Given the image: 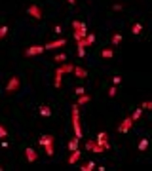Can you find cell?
<instances>
[{
  "label": "cell",
  "mask_w": 152,
  "mask_h": 171,
  "mask_svg": "<svg viewBox=\"0 0 152 171\" xmlns=\"http://www.w3.org/2000/svg\"><path fill=\"white\" fill-rule=\"evenodd\" d=\"M72 70H74V65H72V63H63L61 67H57L53 86H55V87H61V80H63V76H65L67 72H72Z\"/></svg>",
  "instance_id": "cell-1"
},
{
  "label": "cell",
  "mask_w": 152,
  "mask_h": 171,
  "mask_svg": "<svg viewBox=\"0 0 152 171\" xmlns=\"http://www.w3.org/2000/svg\"><path fill=\"white\" fill-rule=\"evenodd\" d=\"M72 129H74V137L82 139V124H80V110H78V105L72 107Z\"/></svg>",
  "instance_id": "cell-2"
},
{
  "label": "cell",
  "mask_w": 152,
  "mask_h": 171,
  "mask_svg": "<svg viewBox=\"0 0 152 171\" xmlns=\"http://www.w3.org/2000/svg\"><path fill=\"white\" fill-rule=\"evenodd\" d=\"M40 144L46 148V154H48V156H53V137L51 135L40 137Z\"/></svg>",
  "instance_id": "cell-3"
},
{
  "label": "cell",
  "mask_w": 152,
  "mask_h": 171,
  "mask_svg": "<svg viewBox=\"0 0 152 171\" xmlns=\"http://www.w3.org/2000/svg\"><path fill=\"white\" fill-rule=\"evenodd\" d=\"M19 87H21V80L17 78V76H12L10 82L6 84V93H15Z\"/></svg>",
  "instance_id": "cell-4"
},
{
  "label": "cell",
  "mask_w": 152,
  "mask_h": 171,
  "mask_svg": "<svg viewBox=\"0 0 152 171\" xmlns=\"http://www.w3.org/2000/svg\"><path fill=\"white\" fill-rule=\"evenodd\" d=\"M107 137H108V135H107L105 131H99V133H97V137H95V143H97V144H101L105 150L110 148V143H108V139H107Z\"/></svg>",
  "instance_id": "cell-5"
},
{
  "label": "cell",
  "mask_w": 152,
  "mask_h": 171,
  "mask_svg": "<svg viewBox=\"0 0 152 171\" xmlns=\"http://www.w3.org/2000/svg\"><path fill=\"white\" fill-rule=\"evenodd\" d=\"M27 15H30L33 19H42V10H40V6L30 4V6L27 8Z\"/></svg>",
  "instance_id": "cell-6"
},
{
  "label": "cell",
  "mask_w": 152,
  "mask_h": 171,
  "mask_svg": "<svg viewBox=\"0 0 152 171\" xmlns=\"http://www.w3.org/2000/svg\"><path fill=\"white\" fill-rule=\"evenodd\" d=\"M46 48L44 46H30V48L25 50V55L27 57H34V55H40V53H44Z\"/></svg>",
  "instance_id": "cell-7"
},
{
  "label": "cell",
  "mask_w": 152,
  "mask_h": 171,
  "mask_svg": "<svg viewBox=\"0 0 152 171\" xmlns=\"http://www.w3.org/2000/svg\"><path fill=\"white\" fill-rule=\"evenodd\" d=\"M86 150H90V152H95V154H103V152H107L101 144H97L95 141H87L86 143Z\"/></svg>",
  "instance_id": "cell-8"
},
{
  "label": "cell",
  "mask_w": 152,
  "mask_h": 171,
  "mask_svg": "<svg viewBox=\"0 0 152 171\" xmlns=\"http://www.w3.org/2000/svg\"><path fill=\"white\" fill-rule=\"evenodd\" d=\"M63 46H67V40L59 38V40H53V42H48L44 48H46V51H48V50H59V48H63Z\"/></svg>",
  "instance_id": "cell-9"
},
{
  "label": "cell",
  "mask_w": 152,
  "mask_h": 171,
  "mask_svg": "<svg viewBox=\"0 0 152 171\" xmlns=\"http://www.w3.org/2000/svg\"><path fill=\"white\" fill-rule=\"evenodd\" d=\"M131 126H133V118L129 116V118H125V120L118 126V131H120V133H128L129 129H131Z\"/></svg>",
  "instance_id": "cell-10"
},
{
  "label": "cell",
  "mask_w": 152,
  "mask_h": 171,
  "mask_svg": "<svg viewBox=\"0 0 152 171\" xmlns=\"http://www.w3.org/2000/svg\"><path fill=\"white\" fill-rule=\"evenodd\" d=\"M25 158H27V162L29 164H34L36 162V160H38V152H36V150L34 148H25Z\"/></svg>",
  "instance_id": "cell-11"
},
{
  "label": "cell",
  "mask_w": 152,
  "mask_h": 171,
  "mask_svg": "<svg viewBox=\"0 0 152 171\" xmlns=\"http://www.w3.org/2000/svg\"><path fill=\"white\" fill-rule=\"evenodd\" d=\"M72 72H74V76H76V78H80V80H84L87 76V70L82 69V67H74V70H72Z\"/></svg>",
  "instance_id": "cell-12"
},
{
  "label": "cell",
  "mask_w": 152,
  "mask_h": 171,
  "mask_svg": "<svg viewBox=\"0 0 152 171\" xmlns=\"http://www.w3.org/2000/svg\"><path fill=\"white\" fill-rule=\"evenodd\" d=\"M80 156H82V152H80V150H72V152H70V156H69V164H76L78 162V160H80Z\"/></svg>",
  "instance_id": "cell-13"
},
{
  "label": "cell",
  "mask_w": 152,
  "mask_h": 171,
  "mask_svg": "<svg viewBox=\"0 0 152 171\" xmlns=\"http://www.w3.org/2000/svg\"><path fill=\"white\" fill-rule=\"evenodd\" d=\"M101 57H103V59H112V57H114V50L112 48H105L101 51Z\"/></svg>",
  "instance_id": "cell-14"
},
{
  "label": "cell",
  "mask_w": 152,
  "mask_h": 171,
  "mask_svg": "<svg viewBox=\"0 0 152 171\" xmlns=\"http://www.w3.org/2000/svg\"><path fill=\"white\" fill-rule=\"evenodd\" d=\"M90 101H91V97L84 93V95H78V101H76V105H78V107H82V105H86V103H90Z\"/></svg>",
  "instance_id": "cell-15"
},
{
  "label": "cell",
  "mask_w": 152,
  "mask_h": 171,
  "mask_svg": "<svg viewBox=\"0 0 152 171\" xmlns=\"http://www.w3.org/2000/svg\"><path fill=\"white\" fill-rule=\"evenodd\" d=\"M87 34H90V33H87V29H82V30H74V40H82V38H86Z\"/></svg>",
  "instance_id": "cell-16"
},
{
  "label": "cell",
  "mask_w": 152,
  "mask_h": 171,
  "mask_svg": "<svg viewBox=\"0 0 152 171\" xmlns=\"http://www.w3.org/2000/svg\"><path fill=\"white\" fill-rule=\"evenodd\" d=\"M78 143H80V139H78V137H72L70 141H69V150H70V152L78 148Z\"/></svg>",
  "instance_id": "cell-17"
},
{
  "label": "cell",
  "mask_w": 152,
  "mask_h": 171,
  "mask_svg": "<svg viewBox=\"0 0 152 171\" xmlns=\"http://www.w3.org/2000/svg\"><path fill=\"white\" fill-rule=\"evenodd\" d=\"M137 148H139V152H145V150L148 148V139H146V137H145V139H141V141H139V147H137Z\"/></svg>",
  "instance_id": "cell-18"
},
{
  "label": "cell",
  "mask_w": 152,
  "mask_h": 171,
  "mask_svg": "<svg viewBox=\"0 0 152 171\" xmlns=\"http://www.w3.org/2000/svg\"><path fill=\"white\" fill-rule=\"evenodd\" d=\"M40 116H46V118L51 116V108L46 107V105H42V107H40Z\"/></svg>",
  "instance_id": "cell-19"
},
{
  "label": "cell",
  "mask_w": 152,
  "mask_h": 171,
  "mask_svg": "<svg viewBox=\"0 0 152 171\" xmlns=\"http://www.w3.org/2000/svg\"><path fill=\"white\" fill-rule=\"evenodd\" d=\"M53 61H55V63H59V65H63V63H67V55L65 53H57L53 57Z\"/></svg>",
  "instance_id": "cell-20"
},
{
  "label": "cell",
  "mask_w": 152,
  "mask_h": 171,
  "mask_svg": "<svg viewBox=\"0 0 152 171\" xmlns=\"http://www.w3.org/2000/svg\"><path fill=\"white\" fill-rule=\"evenodd\" d=\"M72 29H74V30H82V29H87V27H86V23L76 21V19H74V21H72Z\"/></svg>",
  "instance_id": "cell-21"
},
{
  "label": "cell",
  "mask_w": 152,
  "mask_h": 171,
  "mask_svg": "<svg viewBox=\"0 0 152 171\" xmlns=\"http://www.w3.org/2000/svg\"><path fill=\"white\" fill-rule=\"evenodd\" d=\"M131 33H133L135 36H137V34H141V33H143V25H141V23H135L133 27H131Z\"/></svg>",
  "instance_id": "cell-22"
},
{
  "label": "cell",
  "mask_w": 152,
  "mask_h": 171,
  "mask_svg": "<svg viewBox=\"0 0 152 171\" xmlns=\"http://www.w3.org/2000/svg\"><path fill=\"white\" fill-rule=\"evenodd\" d=\"M95 167H97L95 162H87V164H84L80 169H82V171H91V169H95Z\"/></svg>",
  "instance_id": "cell-23"
},
{
  "label": "cell",
  "mask_w": 152,
  "mask_h": 171,
  "mask_svg": "<svg viewBox=\"0 0 152 171\" xmlns=\"http://www.w3.org/2000/svg\"><path fill=\"white\" fill-rule=\"evenodd\" d=\"M141 116H143V107H139V108H137V110H135V112L131 114V118H133V122H137V120H139V118H141Z\"/></svg>",
  "instance_id": "cell-24"
},
{
  "label": "cell",
  "mask_w": 152,
  "mask_h": 171,
  "mask_svg": "<svg viewBox=\"0 0 152 171\" xmlns=\"http://www.w3.org/2000/svg\"><path fill=\"white\" fill-rule=\"evenodd\" d=\"M120 42H122V34H112V46H118Z\"/></svg>",
  "instance_id": "cell-25"
},
{
  "label": "cell",
  "mask_w": 152,
  "mask_h": 171,
  "mask_svg": "<svg viewBox=\"0 0 152 171\" xmlns=\"http://www.w3.org/2000/svg\"><path fill=\"white\" fill-rule=\"evenodd\" d=\"M8 30H10V29H8V25H2V27H0V40H2L4 36L8 34Z\"/></svg>",
  "instance_id": "cell-26"
},
{
  "label": "cell",
  "mask_w": 152,
  "mask_h": 171,
  "mask_svg": "<svg viewBox=\"0 0 152 171\" xmlns=\"http://www.w3.org/2000/svg\"><path fill=\"white\" fill-rule=\"evenodd\" d=\"M143 110H152V101H143Z\"/></svg>",
  "instance_id": "cell-27"
},
{
  "label": "cell",
  "mask_w": 152,
  "mask_h": 171,
  "mask_svg": "<svg viewBox=\"0 0 152 171\" xmlns=\"http://www.w3.org/2000/svg\"><path fill=\"white\" fill-rule=\"evenodd\" d=\"M86 40H87V46H91L93 42H95V34H93V33H90V34L86 36Z\"/></svg>",
  "instance_id": "cell-28"
},
{
  "label": "cell",
  "mask_w": 152,
  "mask_h": 171,
  "mask_svg": "<svg viewBox=\"0 0 152 171\" xmlns=\"http://www.w3.org/2000/svg\"><path fill=\"white\" fill-rule=\"evenodd\" d=\"M6 137H8V131H6V127L0 124V139H6Z\"/></svg>",
  "instance_id": "cell-29"
},
{
  "label": "cell",
  "mask_w": 152,
  "mask_h": 171,
  "mask_svg": "<svg viewBox=\"0 0 152 171\" xmlns=\"http://www.w3.org/2000/svg\"><path fill=\"white\" fill-rule=\"evenodd\" d=\"M74 93H76V95H84V93H86V90H84L82 86H78L76 90H74Z\"/></svg>",
  "instance_id": "cell-30"
},
{
  "label": "cell",
  "mask_w": 152,
  "mask_h": 171,
  "mask_svg": "<svg viewBox=\"0 0 152 171\" xmlns=\"http://www.w3.org/2000/svg\"><path fill=\"white\" fill-rule=\"evenodd\" d=\"M112 84H114V86H120V84H122V78H120V76H114V78H112Z\"/></svg>",
  "instance_id": "cell-31"
},
{
  "label": "cell",
  "mask_w": 152,
  "mask_h": 171,
  "mask_svg": "<svg viewBox=\"0 0 152 171\" xmlns=\"http://www.w3.org/2000/svg\"><path fill=\"white\" fill-rule=\"evenodd\" d=\"M116 91H118V90H116V86H112L110 90H108V97H114V95H116Z\"/></svg>",
  "instance_id": "cell-32"
},
{
  "label": "cell",
  "mask_w": 152,
  "mask_h": 171,
  "mask_svg": "<svg viewBox=\"0 0 152 171\" xmlns=\"http://www.w3.org/2000/svg\"><path fill=\"white\" fill-rule=\"evenodd\" d=\"M78 57H86V48H78Z\"/></svg>",
  "instance_id": "cell-33"
},
{
  "label": "cell",
  "mask_w": 152,
  "mask_h": 171,
  "mask_svg": "<svg viewBox=\"0 0 152 171\" xmlns=\"http://www.w3.org/2000/svg\"><path fill=\"white\" fill-rule=\"evenodd\" d=\"M124 6H122V4H114V6H112V10H114V12H120V10H122Z\"/></svg>",
  "instance_id": "cell-34"
},
{
  "label": "cell",
  "mask_w": 152,
  "mask_h": 171,
  "mask_svg": "<svg viewBox=\"0 0 152 171\" xmlns=\"http://www.w3.org/2000/svg\"><path fill=\"white\" fill-rule=\"evenodd\" d=\"M53 33H57V34H61V27H59V25H55V27H53Z\"/></svg>",
  "instance_id": "cell-35"
},
{
  "label": "cell",
  "mask_w": 152,
  "mask_h": 171,
  "mask_svg": "<svg viewBox=\"0 0 152 171\" xmlns=\"http://www.w3.org/2000/svg\"><path fill=\"white\" fill-rule=\"evenodd\" d=\"M67 2H69L70 6H74V4H76V0H67Z\"/></svg>",
  "instance_id": "cell-36"
}]
</instances>
